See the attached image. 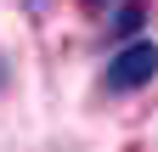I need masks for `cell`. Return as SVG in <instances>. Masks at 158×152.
<instances>
[{
  "label": "cell",
  "mask_w": 158,
  "mask_h": 152,
  "mask_svg": "<svg viewBox=\"0 0 158 152\" xmlns=\"http://www.w3.org/2000/svg\"><path fill=\"white\" fill-rule=\"evenodd\" d=\"M158 79V40H130L107 56L102 68V90L107 96H135V90H147Z\"/></svg>",
  "instance_id": "obj_1"
},
{
  "label": "cell",
  "mask_w": 158,
  "mask_h": 152,
  "mask_svg": "<svg viewBox=\"0 0 158 152\" xmlns=\"http://www.w3.org/2000/svg\"><path fill=\"white\" fill-rule=\"evenodd\" d=\"M113 28H118V34H135V28H141V0H124L118 17H113Z\"/></svg>",
  "instance_id": "obj_2"
},
{
  "label": "cell",
  "mask_w": 158,
  "mask_h": 152,
  "mask_svg": "<svg viewBox=\"0 0 158 152\" xmlns=\"http://www.w3.org/2000/svg\"><path fill=\"white\" fill-rule=\"evenodd\" d=\"M79 6H85V11H102V6H107V0H79Z\"/></svg>",
  "instance_id": "obj_3"
}]
</instances>
